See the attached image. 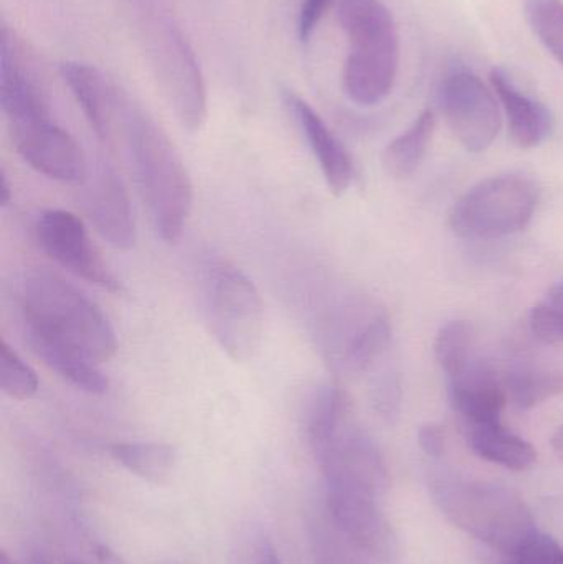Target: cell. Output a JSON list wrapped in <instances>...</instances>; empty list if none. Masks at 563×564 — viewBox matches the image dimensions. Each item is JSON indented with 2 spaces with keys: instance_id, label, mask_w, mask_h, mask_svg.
Listing matches in <instances>:
<instances>
[{
  "instance_id": "6da1fadb",
  "label": "cell",
  "mask_w": 563,
  "mask_h": 564,
  "mask_svg": "<svg viewBox=\"0 0 563 564\" xmlns=\"http://www.w3.org/2000/svg\"><path fill=\"white\" fill-rule=\"evenodd\" d=\"M118 121L155 231L165 243H177L194 207V185L187 167L164 129L124 93Z\"/></svg>"
},
{
  "instance_id": "7a4b0ae2",
  "label": "cell",
  "mask_w": 563,
  "mask_h": 564,
  "mask_svg": "<svg viewBox=\"0 0 563 564\" xmlns=\"http://www.w3.org/2000/svg\"><path fill=\"white\" fill-rule=\"evenodd\" d=\"M134 9L139 40L169 108L182 128L201 131L208 116L207 86L191 42L155 0H134Z\"/></svg>"
},
{
  "instance_id": "3957f363",
  "label": "cell",
  "mask_w": 563,
  "mask_h": 564,
  "mask_svg": "<svg viewBox=\"0 0 563 564\" xmlns=\"http://www.w3.org/2000/svg\"><path fill=\"white\" fill-rule=\"evenodd\" d=\"M22 324L82 351L96 365L118 351L115 328L78 288L50 271H32L22 285Z\"/></svg>"
},
{
  "instance_id": "277c9868",
  "label": "cell",
  "mask_w": 563,
  "mask_h": 564,
  "mask_svg": "<svg viewBox=\"0 0 563 564\" xmlns=\"http://www.w3.org/2000/svg\"><path fill=\"white\" fill-rule=\"evenodd\" d=\"M337 20L349 40L344 91L356 105H379L399 73L400 40L392 12L382 0H340Z\"/></svg>"
},
{
  "instance_id": "5b68a950",
  "label": "cell",
  "mask_w": 563,
  "mask_h": 564,
  "mask_svg": "<svg viewBox=\"0 0 563 564\" xmlns=\"http://www.w3.org/2000/svg\"><path fill=\"white\" fill-rule=\"evenodd\" d=\"M443 516L499 555L518 550L538 532L531 509L509 487L483 480L440 477L430 486Z\"/></svg>"
},
{
  "instance_id": "8992f818",
  "label": "cell",
  "mask_w": 563,
  "mask_h": 564,
  "mask_svg": "<svg viewBox=\"0 0 563 564\" xmlns=\"http://www.w3.org/2000/svg\"><path fill=\"white\" fill-rule=\"evenodd\" d=\"M538 198V188L524 175L486 178L456 202L450 225L466 240H498L531 224Z\"/></svg>"
},
{
  "instance_id": "52a82bcc",
  "label": "cell",
  "mask_w": 563,
  "mask_h": 564,
  "mask_svg": "<svg viewBox=\"0 0 563 564\" xmlns=\"http://www.w3.org/2000/svg\"><path fill=\"white\" fill-rule=\"evenodd\" d=\"M207 311L212 332L221 350L248 364L263 340V302L253 281L230 264H217L207 281Z\"/></svg>"
},
{
  "instance_id": "ba28073f",
  "label": "cell",
  "mask_w": 563,
  "mask_h": 564,
  "mask_svg": "<svg viewBox=\"0 0 563 564\" xmlns=\"http://www.w3.org/2000/svg\"><path fill=\"white\" fill-rule=\"evenodd\" d=\"M440 106L453 135L466 151H486L501 131L495 95L468 69H453L443 78Z\"/></svg>"
},
{
  "instance_id": "9c48e42d",
  "label": "cell",
  "mask_w": 563,
  "mask_h": 564,
  "mask_svg": "<svg viewBox=\"0 0 563 564\" xmlns=\"http://www.w3.org/2000/svg\"><path fill=\"white\" fill-rule=\"evenodd\" d=\"M33 231L40 250L76 278L109 292L122 291L121 281L93 245L82 218L66 210L42 212Z\"/></svg>"
},
{
  "instance_id": "30bf717a",
  "label": "cell",
  "mask_w": 563,
  "mask_h": 564,
  "mask_svg": "<svg viewBox=\"0 0 563 564\" xmlns=\"http://www.w3.org/2000/svg\"><path fill=\"white\" fill-rule=\"evenodd\" d=\"M7 124L13 148L33 171L63 184H82L89 167L85 152L50 112Z\"/></svg>"
},
{
  "instance_id": "8fae6325",
  "label": "cell",
  "mask_w": 563,
  "mask_h": 564,
  "mask_svg": "<svg viewBox=\"0 0 563 564\" xmlns=\"http://www.w3.org/2000/svg\"><path fill=\"white\" fill-rule=\"evenodd\" d=\"M326 487L362 490L382 499L390 486L389 467L369 434L349 426L316 457Z\"/></svg>"
},
{
  "instance_id": "7c38bea8",
  "label": "cell",
  "mask_w": 563,
  "mask_h": 564,
  "mask_svg": "<svg viewBox=\"0 0 563 564\" xmlns=\"http://www.w3.org/2000/svg\"><path fill=\"white\" fill-rule=\"evenodd\" d=\"M79 187L83 210L99 237L115 250H132L138 230L128 191L118 172L108 162L98 161L93 169L88 167Z\"/></svg>"
},
{
  "instance_id": "4fadbf2b",
  "label": "cell",
  "mask_w": 563,
  "mask_h": 564,
  "mask_svg": "<svg viewBox=\"0 0 563 564\" xmlns=\"http://www.w3.org/2000/svg\"><path fill=\"white\" fill-rule=\"evenodd\" d=\"M379 497L362 490L326 487L324 509L337 529L370 558H390L396 549L392 529Z\"/></svg>"
},
{
  "instance_id": "5bb4252c",
  "label": "cell",
  "mask_w": 563,
  "mask_h": 564,
  "mask_svg": "<svg viewBox=\"0 0 563 564\" xmlns=\"http://www.w3.org/2000/svg\"><path fill=\"white\" fill-rule=\"evenodd\" d=\"M508 400L505 377L481 358L450 378V401L469 424L498 423Z\"/></svg>"
},
{
  "instance_id": "9a60e30c",
  "label": "cell",
  "mask_w": 563,
  "mask_h": 564,
  "mask_svg": "<svg viewBox=\"0 0 563 564\" xmlns=\"http://www.w3.org/2000/svg\"><path fill=\"white\" fill-rule=\"evenodd\" d=\"M283 98L288 111L293 115L320 164L327 187L333 194H346L354 178V164L349 152L310 102L291 91L284 93Z\"/></svg>"
},
{
  "instance_id": "2e32d148",
  "label": "cell",
  "mask_w": 563,
  "mask_h": 564,
  "mask_svg": "<svg viewBox=\"0 0 563 564\" xmlns=\"http://www.w3.org/2000/svg\"><path fill=\"white\" fill-rule=\"evenodd\" d=\"M59 75L78 102L86 121L99 139L108 141L118 122L121 91L98 68L88 63L66 62Z\"/></svg>"
},
{
  "instance_id": "e0dca14e",
  "label": "cell",
  "mask_w": 563,
  "mask_h": 564,
  "mask_svg": "<svg viewBox=\"0 0 563 564\" xmlns=\"http://www.w3.org/2000/svg\"><path fill=\"white\" fill-rule=\"evenodd\" d=\"M23 335L35 357L66 383L93 397L108 393V378L98 370V365L85 357L82 351L30 325H23Z\"/></svg>"
},
{
  "instance_id": "ac0fdd59",
  "label": "cell",
  "mask_w": 563,
  "mask_h": 564,
  "mask_svg": "<svg viewBox=\"0 0 563 564\" xmlns=\"http://www.w3.org/2000/svg\"><path fill=\"white\" fill-rule=\"evenodd\" d=\"M491 83L508 116L509 134L515 144L521 149L541 145L554 129L551 109L522 93L505 69H492Z\"/></svg>"
},
{
  "instance_id": "d6986e66",
  "label": "cell",
  "mask_w": 563,
  "mask_h": 564,
  "mask_svg": "<svg viewBox=\"0 0 563 564\" xmlns=\"http://www.w3.org/2000/svg\"><path fill=\"white\" fill-rule=\"evenodd\" d=\"M392 338L389 315L380 307H367L344 324L337 354L347 370L367 371L386 354Z\"/></svg>"
},
{
  "instance_id": "ffe728a7",
  "label": "cell",
  "mask_w": 563,
  "mask_h": 564,
  "mask_svg": "<svg viewBox=\"0 0 563 564\" xmlns=\"http://www.w3.org/2000/svg\"><path fill=\"white\" fill-rule=\"evenodd\" d=\"M469 446L481 459L511 470L531 469L538 459L532 444L498 423L469 424Z\"/></svg>"
},
{
  "instance_id": "44dd1931",
  "label": "cell",
  "mask_w": 563,
  "mask_h": 564,
  "mask_svg": "<svg viewBox=\"0 0 563 564\" xmlns=\"http://www.w3.org/2000/svg\"><path fill=\"white\" fill-rule=\"evenodd\" d=\"M349 401L339 387H321L311 401L306 417V437L314 459L349 426Z\"/></svg>"
},
{
  "instance_id": "7402d4cb",
  "label": "cell",
  "mask_w": 563,
  "mask_h": 564,
  "mask_svg": "<svg viewBox=\"0 0 563 564\" xmlns=\"http://www.w3.org/2000/svg\"><path fill=\"white\" fill-rule=\"evenodd\" d=\"M109 456L132 476L144 482L162 486L171 480L177 467V449L171 444L154 441L116 443L108 447Z\"/></svg>"
},
{
  "instance_id": "603a6c76",
  "label": "cell",
  "mask_w": 563,
  "mask_h": 564,
  "mask_svg": "<svg viewBox=\"0 0 563 564\" xmlns=\"http://www.w3.org/2000/svg\"><path fill=\"white\" fill-rule=\"evenodd\" d=\"M435 115L423 111L383 152V167L392 177L407 178L420 167L435 132Z\"/></svg>"
},
{
  "instance_id": "cb8c5ba5",
  "label": "cell",
  "mask_w": 563,
  "mask_h": 564,
  "mask_svg": "<svg viewBox=\"0 0 563 564\" xmlns=\"http://www.w3.org/2000/svg\"><path fill=\"white\" fill-rule=\"evenodd\" d=\"M506 390L519 410H532L563 394L562 368L519 365L505 375Z\"/></svg>"
},
{
  "instance_id": "d4e9b609",
  "label": "cell",
  "mask_w": 563,
  "mask_h": 564,
  "mask_svg": "<svg viewBox=\"0 0 563 564\" xmlns=\"http://www.w3.org/2000/svg\"><path fill=\"white\" fill-rule=\"evenodd\" d=\"M310 545L316 564H372L377 560L357 549L327 516L326 509L311 519Z\"/></svg>"
},
{
  "instance_id": "484cf974",
  "label": "cell",
  "mask_w": 563,
  "mask_h": 564,
  "mask_svg": "<svg viewBox=\"0 0 563 564\" xmlns=\"http://www.w3.org/2000/svg\"><path fill=\"white\" fill-rule=\"evenodd\" d=\"M476 334L472 324L453 321L443 325L436 335L435 357L448 378L465 370L469 361L475 360Z\"/></svg>"
},
{
  "instance_id": "4316f807",
  "label": "cell",
  "mask_w": 563,
  "mask_h": 564,
  "mask_svg": "<svg viewBox=\"0 0 563 564\" xmlns=\"http://www.w3.org/2000/svg\"><path fill=\"white\" fill-rule=\"evenodd\" d=\"M526 15L542 45L563 68V0H526Z\"/></svg>"
},
{
  "instance_id": "83f0119b",
  "label": "cell",
  "mask_w": 563,
  "mask_h": 564,
  "mask_svg": "<svg viewBox=\"0 0 563 564\" xmlns=\"http://www.w3.org/2000/svg\"><path fill=\"white\" fill-rule=\"evenodd\" d=\"M40 381L33 368L7 344L0 341V390L17 401L32 400L39 391Z\"/></svg>"
},
{
  "instance_id": "f1b7e54d",
  "label": "cell",
  "mask_w": 563,
  "mask_h": 564,
  "mask_svg": "<svg viewBox=\"0 0 563 564\" xmlns=\"http://www.w3.org/2000/svg\"><path fill=\"white\" fill-rule=\"evenodd\" d=\"M230 564H284L273 539L263 527L245 523L235 533L230 549Z\"/></svg>"
},
{
  "instance_id": "f546056e",
  "label": "cell",
  "mask_w": 563,
  "mask_h": 564,
  "mask_svg": "<svg viewBox=\"0 0 563 564\" xmlns=\"http://www.w3.org/2000/svg\"><path fill=\"white\" fill-rule=\"evenodd\" d=\"M531 330L544 344H563V281L531 311Z\"/></svg>"
},
{
  "instance_id": "4dcf8cb0",
  "label": "cell",
  "mask_w": 563,
  "mask_h": 564,
  "mask_svg": "<svg viewBox=\"0 0 563 564\" xmlns=\"http://www.w3.org/2000/svg\"><path fill=\"white\" fill-rule=\"evenodd\" d=\"M499 564H563V549L552 536L538 530L518 550L501 555Z\"/></svg>"
},
{
  "instance_id": "1f68e13d",
  "label": "cell",
  "mask_w": 563,
  "mask_h": 564,
  "mask_svg": "<svg viewBox=\"0 0 563 564\" xmlns=\"http://www.w3.org/2000/svg\"><path fill=\"white\" fill-rule=\"evenodd\" d=\"M400 401H402V391H400V381L396 375H383L373 383V408L383 420L392 421L399 416Z\"/></svg>"
},
{
  "instance_id": "d6a6232c",
  "label": "cell",
  "mask_w": 563,
  "mask_h": 564,
  "mask_svg": "<svg viewBox=\"0 0 563 564\" xmlns=\"http://www.w3.org/2000/svg\"><path fill=\"white\" fill-rule=\"evenodd\" d=\"M334 0H303L297 17V33L301 42H307L313 36L314 30L320 25L324 13L329 9Z\"/></svg>"
},
{
  "instance_id": "836d02e7",
  "label": "cell",
  "mask_w": 563,
  "mask_h": 564,
  "mask_svg": "<svg viewBox=\"0 0 563 564\" xmlns=\"http://www.w3.org/2000/svg\"><path fill=\"white\" fill-rule=\"evenodd\" d=\"M419 443L426 456L442 457L446 449L445 430L439 424H425L420 427Z\"/></svg>"
},
{
  "instance_id": "e575fe53",
  "label": "cell",
  "mask_w": 563,
  "mask_h": 564,
  "mask_svg": "<svg viewBox=\"0 0 563 564\" xmlns=\"http://www.w3.org/2000/svg\"><path fill=\"white\" fill-rule=\"evenodd\" d=\"M10 202H12V188H10L6 171H2L0 172V207H9Z\"/></svg>"
},
{
  "instance_id": "d590c367",
  "label": "cell",
  "mask_w": 563,
  "mask_h": 564,
  "mask_svg": "<svg viewBox=\"0 0 563 564\" xmlns=\"http://www.w3.org/2000/svg\"><path fill=\"white\" fill-rule=\"evenodd\" d=\"M0 564H50V562L42 555H32L25 560H13L6 552H2L0 553Z\"/></svg>"
},
{
  "instance_id": "8d00e7d4",
  "label": "cell",
  "mask_w": 563,
  "mask_h": 564,
  "mask_svg": "<svg viewBox=\"0 0 563 564\" xmlns=\"http://www.w3.org/2000/svg\"><path fill=\"white\" fill-rule=\"evenodd\" d=\"M552 449L557 454L559 459L563 463V424L555 430V433L552 434Z\"/></svg>"
},
{
  "instance_id": "74e56055",
  "label": "cell",
  "mask_w": 563,
  "mask_h": 564,
  "mask_svg": "<svg viewBox=\"0 0 563 564\" xmlns=\"http://www.w3.org/2000/svg\"><path fill=\"white\" fill-rule=\"evenodd\" d=\"M96 556H98L99 564H122L119 562L118 556H116L115 553L109 552L105 546L96 550Z\"/></svg>"
},
{
  "instance_id": "f35d334b",
  "label": "cell",
  "mask_w": 563,
  "mask_h": 564,
  "mask_svg": "<svg viewBox=\"0 0 563 564\" xmlns=\"http://www.w3.org/2000/svg\"><path fill=\"white\" fill-rule=\"evenodd\" d=\"M69 564H78V563H69Z\"/></svg>"
}]
</instances>
